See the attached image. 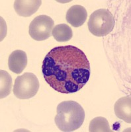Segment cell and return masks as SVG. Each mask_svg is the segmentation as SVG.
<instances>
[{"label":"cell","instance_id":"8992f818","mask_svg":"<svg viewBox=\"0 0 131 132\" xmlns=\"http://www.w3.org/2000/svg\"><path fill=\"white\" fill-rule=\"evenodd\" d=\"M41 4V0H16L14 9L19 15L27 17L35 13Z\"/></svg>","mask_w":131,"mask_h":132},{"label":"cell","instance_id":"9c48e42d","mask_svg":"<svg viewBox=\"0 0 131 132\" xmlns=\"http://www.w3.org/2000/svg\"><path fill=\"white\" fill-rule=\"evenodd\" d=\"M117 117L127 123L131 122V98L130 95L119 99L114 104Z\"/></svg>","mask_w":131,"mask_h":132},{"label":"cell","instance_id":"7c38bea8","mask_svg":"<svg viewBox=\"0 0 131 132\" xmlns=\"http://www.w3.org/2000/svg\"><path fill=\"white\" fill-rule=\"evenodd\" d=\"M90 132H111L109 122L103 117H97L91 120L89 123Z\"/></svg>","mask_w":131,"mask_h":132},{"label":"cell","instance_id":"30bf717a","mask_svg":"<svg viewBox=\"0 0 131 132\" xmlns=\"http://www.w3.org/2000/svg\"><path fill=\"white\" fill-rule=\"evenodd\" d=\"M52 35L58 42H67L72 38L73 32L68 24L62 23L55 26Z\"/></svg>","mask_w":131,"mask_h":132},{"label":"cell","instance_id":"3957f363","mask_svg":"<svg viewBox=\"0 0 131 132\" xmlns=\"http://www.w3.org/2000/svg\"><path fill=\"white\" fill-rule=\"evenodd\" d=\"M114 24V16L110 11L99 9L95 11L89 16L88 29L94 36H105L113 30Z\"/></svg>","mask_w":131,"mask_h":132},{"label":"cell","instance_id":"8fae6325","mask_svg":"<svg viewBox=\"0 0 131 132\" xmlns=\"http://www.w3.org/2000/svg\"><path fill=\"white\" fill-rule=\"evenodd\" d=\"M0 80H1V90L0 98H3L10 94L12 89V78L7 71L4 70L0 71Z\"/></svg>","mask_w":131,"mask_h":132},{"label":"cell","instance_id":"7a4b0ae2","mask_svg":"<svg viewBox=\"0 0 131 132\" xmlns=\"http://www.w3.org/2000/svg\"><path fill=\"white\" fill-rule=\"evenodd\" d=\"M57 114L54 121L62 131H74L82 126L86 114L80 104L73 101H64L60 103L56 110Z\"/></svg>","mask_w":131,"mask_h":132},{"label":"cell","instance_id":"277c9868","mask_svg":"<svg viewBox=\"0 0 131 132\" xmlns=\"http://www.w3.org/2000/svg\"><path fill=\"white\" fill-rule=\"evenodd\" d=\"M39 86L36 75L27 72L16 78L13 90L15 96L18 98L29 99L36 95Z\"/></svg>","mask_w":131,"mask_h":132},{"label":"cell","instance_id":"ba28073f","mask_svg":"<svg viewBox=\"0 0 131 132\" xmlns=\"http://www.w3.org/2000/svg\"><path fill=\"white\" fill-rule=\"evenodd\" d=\"M9 68L15 73L20 74L23 72L27 65V56L23 50H15L10 54L8 60Z\"/></svg>","mask_w":131,"mask_h":132},{"label":"cell","instance_id":"5b68a950","mask_svg":"<svg viewBox=\"0 0 131 132\" xmlns=\"http://www.w3.org/2000/svg\"><path fill=\"white\" fill-rule=\"evenodd\" d=\"M54 22L47 15H42L35 17L29 25V35L33 39L42 41L52 36Z\"/></svg>","mask_w":131,"mask_h":132},{"label":"cell","instance_id":"6da1fadb","mask_svg":"<svg viewBox=\"0 0 131 132\" xmlns=\"http://www.w3.org/2000/svg\"><path fill=\"white\" fill-rule=\"evenodd\" d=\"M90 65L82 50L74 46L52 49L43 60L42 71L46 82L64 94L81 90L89 81Z\"/></svg>","mask_w":131,"mask_h":132},{"label":"cell","instance_id":"52a82bcc","mask_svg":"<svg viewBox=\"0 0 131 132\" xmlns=\"http://www.w3.org/2000/svg\"><path fill=\"white\" fill-rule=\"evenodd\" d=\"M87 13L84 7L75 5L71 7L67 11L66 21L74 27L83 25L87 19Z\"/></svg>","mask_w":131,"mask_h":132}]
</instances>
